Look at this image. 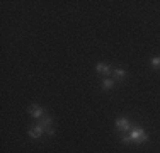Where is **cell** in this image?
<instances>
[{"label": "cell", "mask_w": 160, "mask_h": 153, "mask_svg": "<svg viewBox=\"0 0 160 153\" xmlns=\"http://www.w3.org/2000/svg\"><path fill=\"white\" fill-rule=\"evenodd\" d=\"M112 87H114V80H111V78L102 80V90H111Z\"/></svg>", "instance_id": "obj_8"}, {"label": "cell", "mask_w": 160, "mask_h": 153, "mask_svg": "<svg viewBox=\"0 0 160 153\" xmlns=\"http://www.w3.org/2000/svg\"><path fill=\"white\" fill-rule=\"evenodd\" d=\"M96 72L101 75H109L111 73V67L109 65H104V63H97L96 65Z\"/></svg>", "instance_id": "obj_7"}, {"label": "cell", "mask_w": 160, "mask_h": 153, "mask_svg": "<svg viewBox=\"0 0 160 153\" xmlns=\"http://www.w3.org/2000/svg\"><path fill=\"white\" fill-rule=\"evenodd\" d=\"M38 124L43 126L44 133H46L48 136H55V129H53V117H51V116H46V114H44V116L39 119V122H38Z\"/></svg>", "instance_id": "obj_2"}, {"label": "cell", "mask_w": 160, "mask_h": 153, "mask_svg": "<svg viewBox=\"0 0 160 153\" xmlns=\"http://www.w3.org/2000/svg\"><path fill=\"white\" fill-rule=\"evenodd\" d=\"M116 129L118 131H129L131 129V122H129L126 117H119V119H116Z\"/></svg>", "instance_id": "obj_3"}, {"label": "cell", "mask_w": 160, "mask_h": 153, "mask_svg": "<svg viewBox=\"0 0 160 153\" xmlns=\"http://www.w3.org/2000/svg\"><path fill=\"white\" fill-rule=\"evenodd\" d=\"M29 114L34 117V119H41V117L44 116V109L41 106H38V104H34L29 107Z\"/></svg>", "instance_id": "obj_4"}, {"label": "cell", "mask_w": 160, "mask_h": 153, "mask_svg": "<svg viewBox=\"0 0 160 153\" xmlns=\"http://www.w3.org/2000/svg\"><path fill=\"white\" fill-rule=\"evenodd\" d=\"M112 76H114V82H123L124 76H126V70H123V68H116V70H112Z\"/></svg>", "instance_id": "obj_6"}, {"label": "cell", "mask_w": 160, "mask_h": 153, "mask_svg": "<svg viewBox=\"0 0 160 153\" xmlns=\"http://www.w3.org/2000/svg\"><path fill=\"white\" fill-rule=\"evenodd\" d=\"M150 63H152V67H153L155 70H158V68H160V58H158V56H153V58L150 60Z\"/></svg>", "instance_id": "obj_9"}, {"label": "cell", "mask_w": 160, "mask_h": 153, "mask_svg": "<svg viewBox=\"0 0 160 153\" xmlns=\"http://www.w3.org/2000/svg\"><path fill=\"white\" fill-rule=\"evenodd\" d=\"M43 135H44V129H43L41 124H36V126H32V128L29 129V136L34 138V140H39Z\"/></svg>", "instance_id": "obj_5"}, {"label": "cell", "mask_w": 160, "mask_h": 153, "mask_svg": "<svg viewBox=\"0 0 160 153\" xmlns=\"http://www.w3.org/2000/svg\"><path fill=\"white\" fill-rule=\"evenodd\" d=\"M129 138H131V141H133V143H136V145H143V143H147V141H148V135L145 133L143 128L133 129V131L129 133Z\"/></svg>", "instance_id": "obj_1"}]
</instances>
